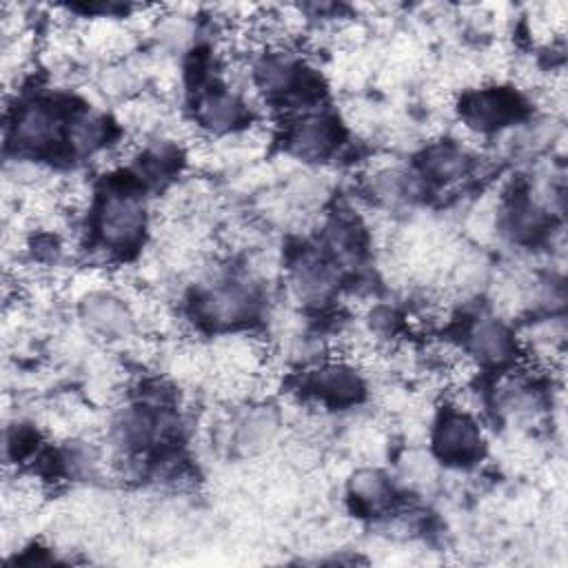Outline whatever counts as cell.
<instances>
[{
	"label": "cell",
	"mask_w": 568,
	"mask_h": 568,
	"mask_svg": "<svg viewBox=\"0 0 568 568\" xmlns=\"http://www.w3.org/2000/svg\"><path fill=\"white\" fill-rule=\"evenodd\" d=\"M470 346L475 355L484 362H504L510 355L513 342L506 326L497 320H481L470 333Z\"/></svg>",
	"instance_id": "obj_10"
},
{
	"label": "cell",
	"mask_w": 568,
	"mask_h": 568,
	"mask_svg": "<svg viewBox=\"0 0 568 568\" xmlns=\"http://www.w3.org/2000/svg\"><path fill=\"white\" fill-rule=\"evenodd\" d=\"M80 315L91 333L106 337V339L129 337L133 331V320H135L129 304H124L120 297L102 293V291H91L84 295Z\"/></svg>",
	"instance_id": "obj_3"
},
{
	"label": "cell",
	"mask_w": 568,
	"mask_h": 568,
	"mask_svg": "<svg viewBox=\"0 0 568 568\" xmlns=\"http://www.w3.org/2000/svg\"><path fill=\"white\" fill-rule=\"evenodd\" d=\"M16 140L24 149H47L60 135L58 109L49 102H33L18 111L16 115Z\"/></svg>",
	"instance_id": "obj_5"
},
{
	"label": "cell",
	"mask_w": 568,
	"mask_h": 568,
	"mask_svg": "<svg viewBox=\"0 0 568 568\" xmlns=\"http://www.w3.org/2000/svg\"><path fill=\"white\" fill-rule=\"evenodd\" d=\"M435 453L450 464H468L481 455V430L473 417L459 408L446 413L435 426Z\"/></svg>",
	"instance_id": "obj_2"
},
{
	"label": "cell",
	"mask_w": 568,
	"mask_h": 568,
	"mask_svg": "<svg viewBox=\"0 0 568 568\" xmlns=\"http://www.w3.org/2000/svg\"><path fill=\"white\" fill-rule=\"evenodd\" d=\"M517 98L506 91H477L464 100V126L473 133L499 129L517 115Z\"/></svg>",
	"instance_id": "obj_4"
},
{
	"label": "cell",
	"mask_w": 568,
	"mask_h": 568,
	"mask_svg": "<svg viewBox=\"0 0 568 568\" xmlns=\"http://www.w3.org/2000/svg\"><path fill=\"white\" fill-rule=\"evenodd\" d=\"M351 493L366 510H379L390 501V486L386 477L373 468H362L353 475Z\"/></svg>",
	"instance_id": "obj_11"
},
{
	"label": "cell",
	"mask_w": 568,
	"mask_h": 568,
	"mask_svg": "<svg viewBox=\"0 0 568 568\" xmlns=\"http://www.w3.org/2000/svg\"><path fill=\"white\" fill-rule=\"evenodd\" d=\"M291 149L300 158L320 160L337 144V126L328 115L306 113L291 126Z\"/></svg>",
	"instance_id": "obj_6"
},
{
	"label": "cell",
	"mask_w": 568,
	"mask_h": 568,
	"mask_svg": "<svg viewBox=\"0 0 568 568\" xmlns=\"http://www.w3.org/2000/svg\"><path fill=\"white\" fill-rule=\"evenodd\" d=\"M464 171V155L453 144H435L424 153V173L433 180H453Z\"/></svg>",
	"instance_id": "obj_12"
},
{
	"label": "cell",
	"mask_w": 568,
	"mask_h": 568,
	"mask_svg": "<svg viewBox=\"0 0 568 568\" xmlns=\"http://www.w3.org/2000/svg\"><path fill=\"white\" fill-rule=\"evenodd\" d=\"M253 297L242 286H220L204 295L202 311L211 322L235 324L253 313Z\"/></svg>",
	"instance_id": "obj_8"
},
{
	"label": "cell",
	"mask_w": 568,
	"mask_h": 568,
	"mask_svg": "<svg viewBox=\"0 0 568 568\" xmlns=\"http://www.w3.org/2000/svg\"><path fill=\"white\" fill-rule=\"evenodd\" d=\"M242 102L226 91H211L197 102V120L202 126L226 133L242 120Z\"/></svg>",
	"instance_id": "obj_9"
},
{
	"label": "cell",
	"mask_w": 568,
	"mask_h": 568,
	"mask_svg": "<svg viewBox=\"0 0 568 568\" xmlns=\"http://www.w3.org/2000/svg\"><path fill=\"white\" fill-rule=\"evenodd\" d=\"M311 390L328 404H351L362 395V382L346 364H326L308 375Z\"/></svg>",
	"instance_id": "obj_7"
},
{
	"label": "cell",
	"mask_w": 568,
	"mask_h": 568,
	"mask_svg": "<svg viewBox=\"0 0 568 568\" xmlns=\"http://www.w3.org/2000/svg\"><path fill=\"white\" fill-rule=\"evenodd\" d=\"M98 229L109 246L133 244L144 229V206L129 191H115L104 197L98 213Z\"/></svg>",
	"instance_id": "obj_1"
}]
</instances>
